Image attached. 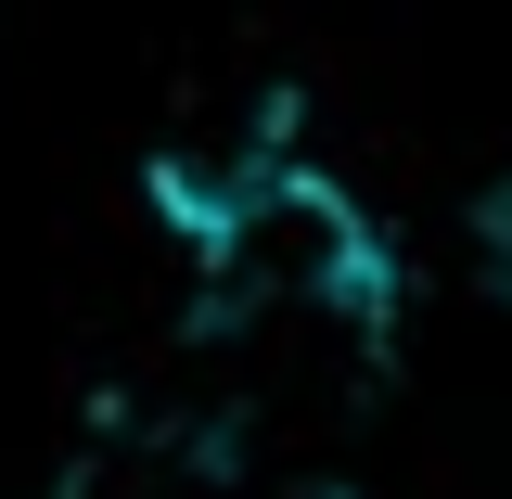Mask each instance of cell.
<instances>
[{"label":"cell","instance_id":"1","mask_svg":"<svg viewBox=\"0 0 512 499\" xmlns=\"http://www.w3.org/2000/svg\"><path fill=\"white\" fill-rule=\"evenodd\" d=\"M487 244H500V269H512V180H500V205H487Z\"/></svg>","mask_w":512,"mask_h":499}]
</instances>
